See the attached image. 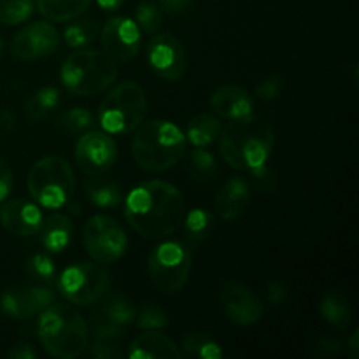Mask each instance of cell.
I'll return each mask as SVG.
<instances>
[{
	"instance_id": "6da1fadb",
	"label": "cell",
	"mask_w": 359,
	"mask_h": 359,
	"mask_svg": "<svg viewBox=\"0 0 359 359\" xmlns=\"http://www.w3.org/2000/svg\"><path fill=\"white\" fill-rule=\"evenodd\" d=\"M186 202L175 186L165 181H147L133 188L125 200V217L144 238L168 237L182 224Z\"/></svg>"
},
{
	"instance_id": "7a4b0ae2",
	"label": "cell",
	"mask_w": 359,
	"mask_h": 359,
	"mask_svg": "<svg viewBox=\"0 0 359 359\" xmlns=\"http://www.w3.org/2000/svg\"><path fill=\"white\" fill-rule=\"evenodd\" d=\"M221 156L235 170H252L266 163L272 154L273 130L258 116L230 119L219 135Z\"/></svg>"
},
{
	"instance_id": "3957f363",
	"label": "cell",
	"mask_w": 359,
	"mask_h": 359,
	"mask_svg": "<svg viewBox=\"0 0 359 359\" xmlns=\"http://www.w3.org/2000/svg\"><path fill=\"white\" fill-rule=\"evenodd\" d=\"M132 153L142 170L165 172L177 165L186 153V135L170 121L151 119L137 126Z\"/></svg>"
},
{
	"instance_id": "277c9868",
	"label": "cell",
	"mask_w": 359,
	"mask_h": 359,
	"mask_svg": "<svg viewBox=\"0 0 359 359\" xmlns=\"http://www.w3.org/2000/svg\"><path fill=\"white\" fill-rule=\"evenodd\" d=\"M39 340L53 358L72 359L84 353L88 346L86 321L70 305H51L39 319Z\"/></svg>"
},
{
	"instance_id": "5b68a950",
	"label": "cell",
	"mask_w": 359,
	"mask_h": 359,
	"mask_svg": "<svg viewBox=\"0 0 359 359\" xmlns=\"http://www.w3.org/2000/svg\"><path fill=\"white\" fill-rule=\"evenodd\" d=\"M118 77V65L104 51L79 49L70 53L60 70V79L69 93L91 97L107 90Z\"/></svg>"
},
{
	"instance_id": "8992f818",
	"label": "cell",
	"mask_w": 359,
	"mask_h": 359,
	"mask_svg": "<svg viewBox=\"0 0 359 359\" xmlns=\"http://www.w3.org/2000/svg\"><path fill=\"white\" fill-rule=\"evenodd\" d=\"M28 193L46 209H60L74 198L76 175L65 158L46 156L28 172Z\"/></svg>"
},
{
	"instance_id": "52a82bcc",
	"label": "cell",
	"mask_w": 359,
	"mask_h": 359,
	"mask_svg": "<svg viewBox=\"0 0 359 359\" xmlns=\"http://www.w3.org/2000/svg\"><path fill=\"white\" fill-rule=\"evenodd\" d=\"M147 114V97L133 81L118 84L102 100L98 121L107 133L125 135L135 132Z\"/></svg>"
},
{
	"instance_id": "ba28073f",
	"label": "cell",
	"mask_w": 359,
	"mask_h": 359,
	"mask_svg": "<svg viewBox=\"0 0 359 359\" xmlns=\"http://www.w3.org/2000/svg\"><path fill=\"white\" fill-rule=\"evenodd\" d=\"M149 277L154 286L163 293H177L188 283L191 272V252L188 245L177 241L161 242L151 251Z\"/></svg>"
},
{
	"instance_id": "9c48e42d",
	"label": "cell",
	"mask_w": 359,
	"mask_h": 359,
	"mask_svg": "<svg viewBox=\"0 0 359 359\" xmlns=\"http://www.w3.org/2000/svg\"><path fill=\"white\" fill-rule=\"evenodd\" d=\"M111 273L102 266V263L79 262L67 266L58 277L60 293L76 305H90L102 298L109 290Z\"/></svg>"
},
{
	"instance_id": "30bf717a",
	"label": "cell",
	"mask_w": 359,
	"mask_h": 359,
	"mask_svg": "<svg viewBox=\"0 0 359 359\" xmlns=\"http://www.w3.org/2000/svg\"><path fill=\"white\" fill-rule=\"evenodd\" d=\"M83 244L95 262L107 265L121 258L128 248V237L121 224L111 216L90 217L83 228Z\"/></svg>"
},
{
	"instance_id": "8fae6325",
	"label": "cell",
	"mask_w": 359,
	"mask_h": 359,
	"mask_svg": "<svg viewBox=\"0 0 359 359\" xmlns=\"http://www.w3.org/2000/svg\"><path fill=\"white\" fill-rule=\"evenodd\" d=\"M137 309L133 302L119 291H105L100 298V307L91 318V332L98 340L118 339L135 323Z\"/></svg>"
},
{
	"instance_id": "7c38bea8",
	"label": "cell",
	"mask_w": 359,
	"mask_h": 359,
	"mask_svg": "<svg viewBox=\"0 0 359 359\" xmlns=\"http://www.w3.org/2000/svg\"><path fill=\"white\" fill-rule=\"evenodd\" d=\"M118 158V146L107 132L90 130L76 144V163L86 175L104 174Z\"/></svg>"
},
{
	"instance_id": "4fadbf2b",
	"label": "cell",
	"mask_w": 359,
	"mask_h": 359,
	"mask_svg": "<svg viewBox=\"0 0 359 359\" xmlns=\"http://www.w3.org/2000/svg\"><path fill=\"white\" fill-rule=\"evenodd\" d=\"M219 302L224 314L238 326H251L262 319L265 307L262 298L237 280H223L219 286Z\"/></svg>"
},
{
	"instance_id": "5bb4252c",
	"label": "cell",
	"mask_w": 359,
	"mask_h": 359,
	"mask_svg": "<svg viewBox=\"0 0 359 359\" xmlns=\"http://www.w3.org/2000/svg\"><path fill=\"white\" fill-rule=\"evenodd\" d=\"M102 48L116 63H125L135 58L140 49V30L133 20L114 16L102 28Z\"/></svg>"
},
{
	"instance_id": "9a60e30c",
	"label": "cell",
	"mask_w": 359,
	"mask_h": 359,
	"mask_svg": "<svg viewBox=\"0 0 359 359\" xmlns=\"http://www.w3.org/2000/svg\"><path fill=\"white\" fill-rule=\"evenodd\" d=\"M60 46V34L51 23L35 21L21 28L11 41V53L18 60L30 62V60L44 58L56 53Z\"/></svg>"
},
{
	"instance_id": "2e32d148",
	"label": "cell",
	"mask_w": 359,
	"mask_h": 359,
	"mask_svg": "<svg viewBox=\"0 0 359 359\" xmlns=\"http://www.w3.org/2000/svg\"><path fill=\"white\" fill-rule=\"evenodd\" d=\"M55 302V291L49 284L35 283L32 286H20L7 290L2 294L0 307L14 319H30L42 314Z\"/></svg>"
},
{
	"instance_id": "e0dca14e",
	"label": "cell",
	"mask_w": 359,
	"mask_h": 359,
	"mask_svg": "<svg viewBox=\"0 0 359 359\" xmlns=\"http://www.w3.org/2000/svg\"><path fill=\"white\" fill-rule=\"evenodd\" d=\"M147 60L154 72L167 81H179L188 67V55L181 41L170 34H158L151 39Z\"/></svg>"
},
{
	"instance_id": "ac0fdd59",
	"label": "cell",
	"mask_w": 359,
	"mask_h": 359,
	"mask_svg": "<svg viewBox=\"0 0 359 359\" xmlns=\"http://www.w3.org/2000/svg\"><path fill=\"white\" fill-rule=\"evenodd\" d=\"M41 223V209L37 207V203L30 202V200H9L0 209V224L13 235L30 237V235L37 233Z\"/></svg>"
},
{
	"instance_id": "d6986e66",
	"label": "cell",
	"mask_w": 359,
	"mask_h": 359,
	"mask_svg": "<svg viewBox=\"0 0 359 359\" xmlns=\"http://www.w3.org/2000/svg\"><path fill=\"white\" fill-rule=\"evenodd\" d=\"M251 200V186L242 177H230L221 184L216 193L217 216L224 221H235L245 212Z\"/></svg>"
},
{
	"instance_id": "ffe728a7",
	"label": "cell",
	"mask_w": 359,
	"mask_h": 359,
	"mask_svg": "<svg viewBox=\"0 0 359 359\" xmlns=\"http://www.w3.org/2000/svg\"><path fill=\"white\" fill-rule=\"evenodd\" d=\"M210 107L219 118L238 119L252 114L255 102L252 97L237 84H224L219 86L210 97Z\"/></svg>"
},
{
	"instance_id": "44dd1931",
	"label": "cell",
	"mask_w": 359,
	"mask_h": 359,
	"mask_svg": "<svg viewBox=\"0 0 359 359\" xmlns=\"http://www.w3.org/2000/svg\"><path fill=\"white\" fill-rule=\"evenodd\" d=\"M132 359H179L182 356L174 340L156 330H144L130 346Z\"/></svg>"
},
{
	"instance_id": "7402d4cb",
	"label": "cell",
	"mask_w": 359,
	"mask_h": 359,
	"mask_svg": "<svg viewBox=\"0 0 359 359\" xmlns=\"http://www.w3.org/2000/svg\"><path fill=\"white\" fill-rule=\"evenodd\" d=\"M37 233L41 235L42 245L49 252H62L72 241V221L65 214H51L48 217H42Z\"/></svg>"
},
{
	"instance_id": "603a6c76",
	"label": "cell",
	"mask_w": 359,
	"mask_h": 359,
	"mask_svg": "<svg viewBox=\"0 0 359 359\" xmlns=\"http://www.w3.org/2000/svg\"><path fill=\"white\" fill-rule=\"evenodd\" d=\"M83 188L88 200L98 209H114L123 200L121 186L112 179L104 177L102 174L88 175L84 179Z\"/></svg>"
},
{
	"instance_id": "cb8c5ba5",
	"label": "cell",
	"mask_w": 359,
	"mask_h": 359,
	"mask_svg": "<svg viewBox=\"0 0 359 359\" xmlns=\"http://www.w3.org/2000/svg\"><path fill=\"white\" fill-rule=\"evenodd\" d=\"M319 312L323 319L335 328H347L353 321V309H351L349 300L339 291H328L321 298Z\"/></svg>"
},
{
	"instance_id": "d4e9b609",
	"label": "cell",
	"mask_w": 359,
	"mask_h": 359,
	"mask_svg": "<svg viewBox=\"0 0 359 359\" xmlns=\"http://www.w3.org/2000/svg\"><path fill=\"white\" fill-rule=\"evenodd\" d=\"M182 224H184L186 245L193 249L210 237L214 230V217L209 210L193 209L191 212H186Z\"/></svg>"
},
{
	"instance_id": "484cf974",
	"label": "cell",
	"mask_w": 359,
	"mask_h": 359,
	"mask_svg": "<svg viewBox=\"0 0 359 359\" xmlns=\"http://www.w3.org/2000/svg\"><path fill=\"white\" fill-rule=\"evenodd\" d=\"M221 130H223V125L217 116L198 114L188 123L186 137L195 147H205L219 139Z\"/></svg>"
},
{
	"instance_id": "4316f807",
	"label": "cell",
	"mask_w": 359,
	"mask_h": 359,
	"mask_svg": "<svg viewBox=\"0 0 359 359\" xmlns=\"http://www.w3.org/2000/svg\"><path fill=\"white\" fill-rule=\"evenodd\" d=\"M91 0H37L39 13L49 21H70L84 14Z\"/></svg>"
},
{
	"instance_id": "83f0119b",
	"label": "cell",
	"mask_w": 359,
	"mask_h": 359,
	"mask_svg": "<svg viewBox=\"0 0 359 359\" xmlns=\"http://www.w3.org/2000/svg\"><path fill=\"white\" fill-rule=\"evenodd\" d=\"M60 104V93L56 88L44 86L25 100L23 111L30 121H42L48 118Z\"/></svg>"
},
{
	"instance_id": "f1b7e54d",
	"label": "cell",
	"mask_w": 359,
	"mask_h": 359,
	"mask_svg": "<svg viewBox=\"0 0 359 359\" xmlns=\"http://www.w3.org/2000/svg\"><path fill=\"white\" fill-rule=\"evenodd\" d=\"M181 349L184 356H193L200 359H221L223 358V351H221L219 344L212 339V337L205 335V333L193 332L182 339Z\"/></svg>"
},
{
	"instance_id": "f546056e",
	"label": "cell",
	"mask_w": 359,
	"mask_h": 359,
	"mask_svg": "<svg viewBox=\"0 0 359 359\" xmlns=\"http://www.w3.org/2000/svg\"><path fill=\"white\" fill-rule=\"evenodd\" d=\"M189 174L193 181L205 184L210 182L217 174V163L212 153H209L203 147H195L189 154Z\"/></svg>"
},
{
	"instance_id": "4dcf8cb0",
	"label": "cell",
	"mask_w": 359,
	"mask_h": 359,
	"mask_svg": "<svg viewBox=\"0 0 359 359\" xmlns=\"http://www.w3.org/2000/svg\"><path fill=\"white\" fill-rule=\"evenodd\" d=\"M98 35V25L95 20H79L76 23H70L63 32V39L70 48H84L91 44Z\"/></svg>"
},
{
	"instance_id": "1f68e13d",
	"label": "cell",
	"mask_w": 359,
	"mask_h": 359,
	"mask_svg": "<svg viewBox=\"0 0 359 359\" xmlns=\"http://www.w3.org/2000/svg\"><path fill=\"white\" fill-rule=\"evenodd\" d=\"M34 0H0V23L14 27L34 14Z\"/></svg>"
},
{
	"instance_id": "d6a6232c",
	"label": "cell",
	"mask_w": 359,
	"mask_h": 359,
	"mask_svg": "<svg viewBox=\"0 0 359 359\" xmlns=\"http://www.w3.org/2000/svg\"><path fill=\"white\" fill-rule=\"evenodd\" d=\"M25 270L34 283L49 284L55 279V265L48 255H34L25 263Z\"/></svg>"
},
{
	"instance_id": "836d02e7",
	"label": "cell",
	"mask_w": 359,
	"mask_h": 359,
	"mask_svg": "<svg viewBox=\"0 0 359 359\" xmlns=\"http://www.w3.org/2000/svg\"><path fill=\"white\" fill-rule=\"evenodd\" d=\"M60 125L65 132L77 135V133H84L93 126V114L88 109L74 107L69 109L65 114L60 118Z\"/></svg>"
},
{
	"instance_id": "e575fe53",
	"label": "cell",
	"mask_w": 359,
	"mask_h": 359,
	"mask_svg": "<svg viewBox=\"0 0 359 359\" xmlns=\"http://www.w3.org/2000/svg\"><path fill=\"white\" fill-rule=\"evenodd\" d=\"M135 20L139 30L146 32V34H154L161 27L163 11L160 9L156 2H140L137 7Z\"/></svg>"
},
{
	"instance_id": "d590c367",
	"label": "cell",
	"mask_w": 359,
	"mask_h": 359,
	"mask_svg": "<svg viewBox=\"0 0 359 359\" xmlns=\"http://www.w3.org/2000/svg\"><path fill=\"white\" fill-rule=\"evenodd\" d=\"M135 319L140 330H161L168 325L167 314L156 305H146Z\"/></svg>"
},
{
	"instance_id": "8d00e7d4",
	"label": "cell",
	"mask_w": 359,
	"mask_h": 359,
	"mask_svg": "<svg viewBox=\"0 0 359 359\" xmlns=\"http://www.w3.org/2000/svg\"><path fill=\"white\" fill-rule=\"evenodd\" d=\"M280 90H283V79L279 76L265 77L258 83L256 86V95L263 100H273L280 95Z\"/></svg>"
},
{
	"instance_id": "74e56055",
	"label": "cell",
	"mask_w": 359,
	"mask_h": 359,
	"mask_svg": "<svg viewBox=\"0 0 359 359\" xmlns=\"http://www.w3.org/2000/svg\"><path fill=\"white\" fill-rule=\"evenodd\" d=\"M249 172H251L252 181H255L256 188H258L259 191L270 193L277 186L276 174H273L270 168H266L265 165H262V167H258V168H252V170H249Z\"/></svg>"
},
{
	"instance_id": "f35d334b",
	"label": "cell",
	"mask_w": 359,
	"mask_h": 359,
	"mask_svg": "<svg viewBox=\"0 0 359 359\" xmlns=\"http://www.w3.org/2000/svg\"><path fill=\"white\" fill-rule=\"evenodd\" d=\"M84 351H86L88 356L97 359L121 358V351L114 346H109V344H93V346H86Z\"/></svg>"
},
{
	"instance_id": "ab89813d",
	"label": "cell",
	"mask_w": 359,
	"mask_h": 359,
	"mask_svg": "<svg viewBox=\"0 0 359 359\" xmlns=\"http://www.w3.org/2000/svg\"><path fill=\"white\" fill-rule=\"evenodd\" d=\"M316 353L323 358H335L342 353V342L337 339H323L316 344Z\"/></svg>"
},
{
	"instance_id": "60d3db41",
	"label": "cell",
	"mask_w": 359,
	"mask_h": 359,
	"mask_svg": "<svg viewBox=\"0 0 359 359\" xmlns=\"http://www.w3.org/2000/svg\"><path fill=\"white\" fill-rule=\"evenodd\" d=\"M11 189H13V172H11L9 165L6 163V160L0 158V203L6 202Z\"/></svg>"
},
{
	"instance_id": "b9f144b4",
	"label": "cell",
	"mask_w": 359,
	"mask_h": 359,
	"mask_svg": "<svg viewBox=\"0 0 359 359\" xmlns=\"http://www.w3.org/2000/svg\"><path fill=\"white\" fill-rule=\"evenodd\" d=\"M195 0H156L160 9L167 14H184L191 9Z\"/></svg>"
},
{
	"instance_id": "7bdbcfd3",
	"label": "cell",
	"mask_w": 359,
	"mask_h": 359,
	"mask_svg": "<svg viewBox=\"0 0 359 359\" xmlns=\"http://www.w3.org/2000/svg\"><path fill=\"white\" fill-rule=\"evenodd\" d=\"M269 302L273 305H280L284 304V302L287 300V297H290V291H287V287L284 286L283 283H279V280H272V283L269 284Z\"/></svg>"
},
{
	"instance_id": "ee69618b",
	"label": "cell",
	"mask_w": 359,
	"mask_h": 359,
	"mask_svg": "<svg viewBox=\"0 0 359 359\" xmlns=\"http://www.w3.org/2000/svg\"><path fill=\"white\" fill-rule=\"evenodd\" d=\"M7 356L13 359H34L37 358V351L27 342H20L7 353Z\"/></svg>"
},
{
	"instance_id": "f6af8a7d",
	"label": "cell",
	"mask_w": 359,
	"mask_h": 359,
	"mask_svg": "<svg viewBox=\"0 0 359 359\" xmlns=\"http://www.w3.org/2000/svg\"><path fill=\"white\" fill-rule=\"evenodd\" d=\"M97 2L104 11H116L123 6L125 0H97Z\"/></svg>"
},
{
	"instance_id": "bcb514c9",
	"label": "cell",
	"mask_w": 359,
	"mask_h": 359,
	"mask_svg": "<svg viewBox=\"0 0 359 359\" xmlns=\"http://www.w3.org/2000/svg\"><path fill=\"white\" fill-rule=\"evenodd\" d=\"M359 333L354 332L353 335H351V340H349V353H351V358L353 359H358L359 356Z\"/></svg>"
},
{
	"instance_id": "7dc6e473",
	"label": "cell",
	"mask_w": 359,
	"mask_h": 359,
	"mask_svg": "<svg viewBox=\"0 0 359 359\" xmlns=\"http://www.w3.org/2000/svg\"><path fill=\"white\" fill-rule=\"evenodd\" d=\"M2 56H4V42L2 39H0V60H2Z\"/></svg>"
}]
</instances>
